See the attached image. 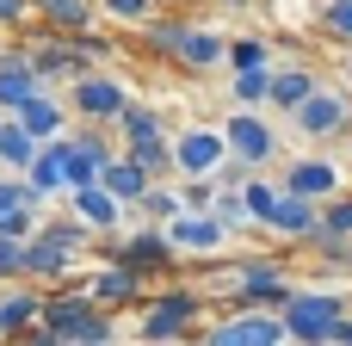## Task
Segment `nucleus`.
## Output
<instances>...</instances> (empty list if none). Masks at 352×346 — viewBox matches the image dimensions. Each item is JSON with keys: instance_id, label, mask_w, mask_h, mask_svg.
<instances>
[{"instance_id": "f257e3e1", "label": "nucleus", "mask_w": 352, "mask_h": 346, "mask_svg": "<svg viewBox=\"0 0 352 346\" xmlns=\"http://www.w3.org/2000/svg\"><path fill=\"white\" fill-rule=\"evenodd\" d=\"M93 241H99V235H93L87 223H74L68 210H62V217H43L37 235L25 241V285H37V291L68 285V279H74V260H80Z\"/></svg>"}, {"instance_id": "f03ea898", "label": "nucleus", "mask_w": 352, "mask_h": 346, "mask_svg": "<svg viewBox=\"0 0 352 346\" xmlns=\"http://www.w3.org/2000/svg\"><path fill=\"white\" fill-rule=\"evenodd\" d=\"M37 322L56 334L62 346H111V310H99L80 285H56V291H43V303H37Z\"/></svg>"}, {"instance_id": "7ed1b4c3", "label": "nucleus", "mask_w": 352, "mask_h": 346, "mask_svg": "<svg viewBox=\"0 0 352 346\" xmlns=\"http://www.w3.org/2000/svg\"><path fill=\"white\" fill-rule=\"evenodd\" d=\"M352 310L346 291H316V285H297L285 303H278V322H285V346H328L334 322Z\"/></svg>"}, {"instance_id": "20e7f679", "label": "nucleus", "mask_w": 352, "mask_h": 346, "mask_svg": "<svg viewBox=\"0 0 352 346\" xmlns=\"http://www.w3.org/2000/svg\"><path fill=\"white\" fill-rule=\"evenodd\" d=\"M198 328H204V297H198V285H161L155 303H148L142 322H136V334L148 346L155 340H198Z\"/></svg>"}, {"instance_id": "39448f33", "label": "nucleus", "mask_w": 352, "mask_h": 346, "mask_svg": "<svg viewBox=\"0 0 352 346\" xmlns=\"http://www.w3.org/2000/svg\"><path fill=\"white\" fill-rule=\"evenodd\" d=\"M217 130H223L229 161H241V167H254V173H266V167L278 161V149H285V136H278V124H272L266 111H241V105H229V111L217 118Z\"/></svg>"}, {"instance_id": "423d86ee", "label": "nucleus", "mask_w": 352, "mask_h": 346, "mask_svg": "<svg viewBox=\"0 0 352 346\" xmlns=\"http://www.w3.org/2000/svg\"><path fill=\"white\" fill-rule=\"evenodd\" d=\"M99 260L136 272L142 285H148V279H173V266H179V254H173V241H167L161 223H142L136 235H105V254H99Z\"/></svg>"}, {"instance_id": "0eeeda50", "label": "nucleus", "mask_w": 352, "mask_h": 346, "mask_svg": "<svg viewBox=\"0 0 352 346\" xmlns=\"http://www.w3.org/2000/svg\"><path fill=\"white\" fill-rule=\"evenodd\" d=\"M62 93H68V99H62V105H68V118H74V124H99V130H111V124H118V111L130 105V87H124L118 74H105V68H87V74H80V80H68Z\"/></svg>"}, {"instance_id": "6e6552de", "label": "nucleus", "mask_w": 352, "mask_h": 346, "mask_svg": "<svg viewBox=\"0 0 352 346\" xmlns=\"http://www.w3.org/2000/svg\"><path fill=\"white\" fill-rule=\"evenodd\" d=\"M346 105H352L346 87H328V80H322L303 105L285 111V124H291L297 142H340V130H346Z\"/></svg>"}, {"instance_id": "1a4fd4ad", "label": "nucleus", "mask_w": 352, "mask_h": 346, "mask_svg": "<svg viewBox=\"0 0 352 346\" xmlns=\"http://www.w3.org/2000/svg\"><path fill=\"white\" fill-rule=\"evenodd\" d=\"M198 346H285L278 310H223L210 328H198Z\"/></svg>"}, {"instance_id": "9d476101", "label": "nucleus", "mask_w": 352, "mask_h": 346, "mask_svg": "<svg viewBox=\"0 0 352 346\" xmlns=\"http://www.w3.org/2000/svg\"><path fill=\"white\" fill-rule=\"evenodd\" d=\"M229 161L223 149V130L217 124H179L173 130V180H217V167Z\"/></svg>"}, {"instance_id": "9b49d317", "label": "nucleus", "mask_w": 352, "mask_h": 346, "mask_svg": "<svg viewBox=\"0 0 352 346\" xmlns=\"http://www.w3.org/2000/svg\"><path fill=\"white\" fill-rule=\"evenodd\" d=\"M272 180H278V192H297V198H309V204L346 192V167H340L334 155H291Z\"/></svg>"}, {"instance_id": "f8f14e48", "label": "nucleus", "mask_w": 352, "mask_h": 346, "mask_svg": "<svg viewBox=\"0 0 352 346\" xmlns=\"http://www.w3.org/2000/svg\"><path fill=\"white\" fill-rule=\"evenodd\" d=\"M291 291H297V279L285 272V260H278V254H248V272H241L235 310H278Z\"/></svg>"}, {"instance_id": "ddd939ff", "label": "nucleus", "mask_w": 352, "mask_h": 346, "mask_svg": "<svg viewBox=\"0 0 352 346\" xmlns=\"http://www.w3.org/2000/svg\"><path fill=\"white\" fill-rule=\"evenodd\" d=\"M111 155H118V149H111V136H105L99 124H74V130H68V155H62L68 192H74V186H99V173H105Z\"/></svg>"}, {"instance_id": "4468645a", "label": "nucleus", "mask_w": 352, "mask_h": 346, "mask_svg": "<svg viewBox=\"0 0 352 346\" xmlns=\"http://www.w3.org/2000/svg\"><path fill=\"white\" fill-rule=\"evenodd\" d=\"M316 229H322V204H309V198H297V192H278V198L266 204V217H260V235L297 241V248H309Z\"/></svg>"}, {"instance_id": "2eb2a0df", "label": "nucleus", "mask_w": 352, "mask_h": 346, "mask_svg": "<svg viewBox=\"0 0 352 346\" xmlns=\"http://www.w3.org/2000/svg\"><path fill=\"white\" fill-rule=\"evenodd\" d=\"M161 229H167V241H173L179 260H186V254H192V260H217V254L229 248V235H223V223H217L210 210H179V217L161 223Z\"/></svg>"}, {"instance_id": "dca6fc26", "label": "nucleus", "mask_w": 352, "mask_h": 346, "mask_svg": "<svg viewBox=\"0 0 352 346\" xmlns=\"http://www.w3.org/2000/svg\"><path fill=\"white\" fill-rule=\"evenodd\" d=\"M25 62L37 68V80H43L50 93L87 74V62H80V50H74V37H56V31H43V37H37L31 50H25Z\"/></svg>"}, {"instance_id": "f3484780", "label": "nucleus", "mask_w": 352, "mask_h": 346, "mask_svg": "<svg viewBox=\"0 0 352 346\" xmlns=\"http://www.w3.org/2000/svg\"><path fill=\"white\" fill-rule=\"evenodd\" d=\"M43 217H50V204H43V198H31V186H25L19 173H0V235L31 241Z\"/></svg>"}, {"instance_id": "a211bd4d", "label": "nucleus", "mask_w": 352, "mask_h": 346, "mask_svg": "<svg viewBox=\"0 0 352 346\" xmlns=\"http://www.w3.org/2000/svg\"><path fill=\"white\" fill-rule=\"evenodd\" d=\"M12 124H19V130H25L31 142H56V136H68V130H74L68 105H62V99H56L50 87H37V93H31V99H25L19 111H12Z\"/></svg>"}, {"instance_id": "6ab92c4d", "label": "nucleus", "mask_w": 352, "mask_h": 346, "mask_svg": "<svg viewBox=\"0 0 352 346\" xmlns=\"http://www.w3.org/2000/svg\"><path fill=\"white\" fill-rule=\"evenodd\" d=\"M80 291H87L99 310H130V303H142V297H148V285H142L136 272L111 266V260H99V266H93V279H87Z\"/></svg>"}, {"instance_id": "aec40b11", "label": "nucleus", "mask_w": 352, "mask_h": 346, "mask_svg": "<svg viewBox=\"0 0 352 346\" xmlns=\"http://www.w3.org/2000/svg\"><path fill=\"white\" fill-rule=\"evenodd\" d=\"M223 50H229V37L217 31V25H186V37H179V50H173V62L186 68V74H210V68H223Z\"/></svg>"}, {"instance_id": "412c9836", "label": "nucleus", "mask_w": 352, "mask_h": 346, "mask_svg": "<svg viewBox=\"0 0 352 346\" xmlns=\"http://www.w3.org/2000/svg\"><path fill=\"white\" fill-rule=\"evenodd\" d=\"M316 87H322V74H316L303 56H297V62H285V56H278V62H272V87H266V105H272V111H291V105H303Z\"/></svg>"}, {"instance_id": "4be33fe9", "label": "nucleus", "mask_w": 352, "mask_h": 346, "mask_svg": "<svg viewBox=\"0 0 352 346\" xmlns=\"http://www.w3.org/2000/svg\"><path fill=\"white\" fill-rule=\"evenodd\" d=\"M68 217H74V223H87L93 235H118L124 204H118L105 186H74V192H68Z\"/></svg>"}, {"instance_id": "5701e85b", "label": "nucleus", "mask_w": 352, "mask_h": 346, "mask_svg": "<svg viewBox=\"0 0 352 346\" xmlns=\"http://www.w3.org/2000/svg\"><path fill=\"white\" fill-rule=\"evenodd\" d=\"M62 155H68V136H56V142H37V155H31V167L19 173L25 186H31V198H56V192H68V173H62Z\"/></svg>"}, {"instance_id": "b1692460", "label": "nucleus", "mask_w": 352, "mask_h": 346, "mask_svg": "<svg viewBox=\"0 0 352 346\" xmlns=\"http://www.w3.org/2000/svg\"><path fill=\"white\" fill-rule=\"evenodd\" d=\"M31 19L56 37H80V31L99 25V6L93 0H31Z\"/></svg>"}, {"instance_id": "393cba45", "label": "nucleus", "mask_w": 352, "mask_h": 346, "mask_svg": "<svg viewBox=\"0 0 352 346\" xmlns=\"http://www.w3.org/2000/svg\"><path fill=\"white\" fill-rule=\"evenodd\" d=\"M37 303H43V291L37 285H0V346H12L31 322H37Z\"/></svg>"}, {"instance_id": "a878e982", "label": "nucleus", "mask_w": 352, "mask_h": 346, "mask_svg": "<svg viewBox=\"0 0 352 346\" xmlns=\"http://www.w3.org/2000/svg\"><path fill=\"white\" fill-rule=\"evenodd\" d=\"M37 87H43V80H37V68L25 62V50H6V56H0V118H12Z\"/></svg>"}, {"instance_id": "bb28decb", "label": "nucleus", "mask_w": 352, "mask_h": 346, "mask_svg": "<svg viewBox=\"0 0 352 346\" xmlns=\"http://www.w3.org/2000/svg\"><path fill=\"white\" fill-rule=\"evenodd\" d=\"M118 155H130L148 180H173V130H161V136H130Z\"/></svg>"}, {"instance_id": "cd10ccee", "label": "nucleus", "mask_w": 352, "mask_h": 346, "mask_svg": "<svg viewBox=\"0 0 352 346\" xmlns=\"http://www.w3.org/2000/svg\"><path fill=\"white\" fill-rule=\"evenodd\" d=\"M99 186H105V192H111V198L124 204V217H130V204H136V198H142V192H148L155 180H148V173H142V167H136L130 155H111V161H105V173H99Z\"/></svg>"}, {"instance_id": "c85d7f7f", "label": "nucleus", "mask_w": 352, "mask_h": 346, "mask_svg": "<svg viewBox=\"0 0 352 346\" xmlns=\"http://www.w3.org/2000/svg\"><path fill=\"white\" fill-rule=\"evenodd\" d=\"M186 25H192V19H179V12H148V19H142V43H148V56L173 62V50H179Z\"/></svg>"}, {"instance_id": "c756f323", "label": "nucleus", "mask_w": 352, "mask_h": 346, "mask_svg": "<svg viewBox=\"0 0 352 346\" xmlns=\"http://www.w3.org/2000/svg\"><path fill=\"white\" fill-rule=\"evenodd\" d=\"M278 56H272V37H260V31H248V37H229V50H223V68L229 74H241V68H272Z\"/></svg>"}, {"instance_id": "7c9ffc66", "label": "nucleus", "mask_w": 352, "mask_h": 346, "mask_svg": "<svg viewBox=\"0 0 352 346\" xmlns=\"http://www.w3.org/2000/svg\"><path fill=\"white\" fill-rule=\"evenodd\" d=\"M111 130H118V142H130V136H161V130H167V111H161V105L130 99V105L118 111V124H111Z\"/></svg>"}, {"instance_id": "2f4dec72", "label": "nucleus", "mask_w": 352, "mask_h": 346, "mask_svg": "<svg viewBox=\"0 0 352 346\" xmlns=\"http://www.w3.org/2000/svg\"><path fill=\"white\" fill-rule=\"evenodd\" d=\"M266 87H272V68H241V74H229V105L266 111Z\"/></svg>"}, {"instance_id": "473e14b6", "label": "nucleus", "mask_w": 352, "mask_h": 346, "mask_svg": "<svg viewBox=\"0 0 352 346\" xmlns=\"http://www.w3.org/2000/svg\"><path fill=\"white\" fill-rule=\"evenodd\" d=\"M130 217H142V223H173V217H179V192H173V180H155V186L130 204Z\"/></svg>"}, {"instance_id": "72a5a7b5", "label": "nucleus", "mask_w": 352, "mask_h": 346, "mask_svg": "<svg viewBox=\"0 0 352 346\" xmlns=\"http://www.w3.org/2000/svg\"><path fill=\"white\" fill-rule=\"evenodd\" d=\"M31 155H37V142H31L12 118H0V173H25Z\"/></svg>"}, {"instance_id": "f704fd0d", "label": "nucleus", "mask_w": 352, "mask_h": 346, "mask_svg": "<svg viewBox=\"0 0 352 346\" xmlns=\"http://www.w3.org/2000/svg\"><path fill=\"white\" fill-rule=\"evenodd\" d=\"M316 31H322L328 43L352 50V0H322V6H316Z\"/></svg>"}, {"instance_id": "c9c22d12", "label": "nucleus", "mask_w": 352, "mask_h": 346, "mask_svg": "<svg viewBox=\"0 0 352 346\" xmlns=\"http://www.w3.org/2000/svg\"><path fill=\"white\" fill-rule=\"evenodd\" d=\"M210 217L223 223V235H229V241L254 229V217H248V204H241V192H217V204H210Z\"/></svg>"}, {"instance_id": "e433bc0d", "label": "nucleus", "mask_w": 352, "mask_h": 346, "mask_svg": "<svg viewBox=\"0 0 352 346\" xmlns=\"http://www.w3.org/2000/svg\"><path fill=\"white\" fill-rule=\"evenodd\" d=\"M316 235H340V241H352V192L322 198V229H316Z\"/></svg>"}, {"instance_id": "4c0bfd02", "label": "nucleus", "mask_w": 352, "mask_h": 346, "mask_svg": "<svg viewBox=\"0 0 352 346\" xmlns=\"http://www.w3.org/2000/svg\"><path fill=\"white\" fill-rule=\"evenodd\" d=\"M111 25H142L148 12H161V0H93Z\"/></svg>"}, {"instance_id": "58836bf2", "label": "nucleus", "mask_w": 352, "mask_h": 346, "mask_svg": "<svg viewBox=\"0 0 352 346\" xmlns=\"http://www.w3.org/2000/svg\"><path fill=\"white\" fill-rule=\"evenodd\" d=\"M179 192V210H210L217 204V180H173Z\"/></svg>"}, {"instance_id": "ea45409f", "label": "nucleus", "mask_w": 352, "mask_h": 346, "mask_svg": "<svg viewBox=\"0 0 352 346\" xmlns=\"http://www.w3.org/2000/svg\"><path fill=\"white\" fill-rule=\"evenodd\" d=\"M74 50H80V62H87V68H105V62L118 56V43H111V37H99V31H80V37H74Z\"/></svg>"}, {"instance_id": "a19ab883", "label": "nucleus", "mask_w": 352, "mask_h": 346, "mask_svg": "<svg viewBox=\"0 0 352 346\" xmlns=\"http://www.w3.org/2000/svg\"><path fill=\"white\" fill-rule=\"evenodd\" d=\"M19 279H25V241L0 235V285H19Z\"/></svg>"}, {"instance_id": "79ce46f5", "label": "nucleus", "mask_w": 352, "mask_h": 346, "mask_svg": "<svg viewBox=\"0 0 352 346\" xmlns=\"http://www.w3.org/2000/svg\"><path fill=\"white\" fill-rule=\"evenodd\" d=\"M31 19V0H0V31H19Z\"/></svg>"}, {"instance_id": "37998d69", "label": "nucleus", "mask_w": 352, "mask_h": 346, "mask_svg": "<svg viewBox=\"0 0 352 346\" xmlns=\"http://www.w3.org/2000/svg\"><path fill=\"white\" fill-rule=\"evenodd\" d=\"M12 346H62V340H56V334H50L43 322H31V328H25V334H19Z\"/></svg>"}, {"instance_id": "c03bdc74", "label": "nucleus", "mask_w": 352, "mask_h": 346, "mask_svg": "<svg viewBox=\"0 0 352 346\" xmlns=\"http://www.w3.org/2000/svg\"><path fill=\"white\" fill-rule=\"evenodd\" d=\"M328 346H352V310L334 322V334H328Z\"/></svg>"}, {"instance_id": "a18cd8bd", "label": "nucleus", "mask_w": 352, "mask_h": 346, "mask_svg": "<svg viewBox=\"0 0 352 346\" xmlns=\"http://www.w3.org/2000/svg\"><path fill=\"white\" fill-rule=\"evenodd\" d=\"M340 87H346V93H352V50H346V56H340Z\"/></svg>"}, {"instance_id": "49530a36", "label": "nucleus", "mask_w": 352, "mask_h": 346, "mask_svg": "<svg viewBox=\"0 0 352 346\" xmlns=\"http://www.w3.org/2000/svg\"><path fill=\"white\" fill-rule=\"evenodd\" d=\"M340 142H352V105H346V130H340Z\"/></svg>"}, {"instance_id": "de8ad7c7", "label": "nucleus", "mask_w": 352, "mask_h": 346, "mask_svg": "<svg viewBox=\"0 0 352 346\" xmlns=\"http://www.w3.org/2000/svg\"><path fill=\"white\" fill-rule=\"evenodd\" d=\"M229 6H254V0H229Z\"/></svg>"}]
</instances>
